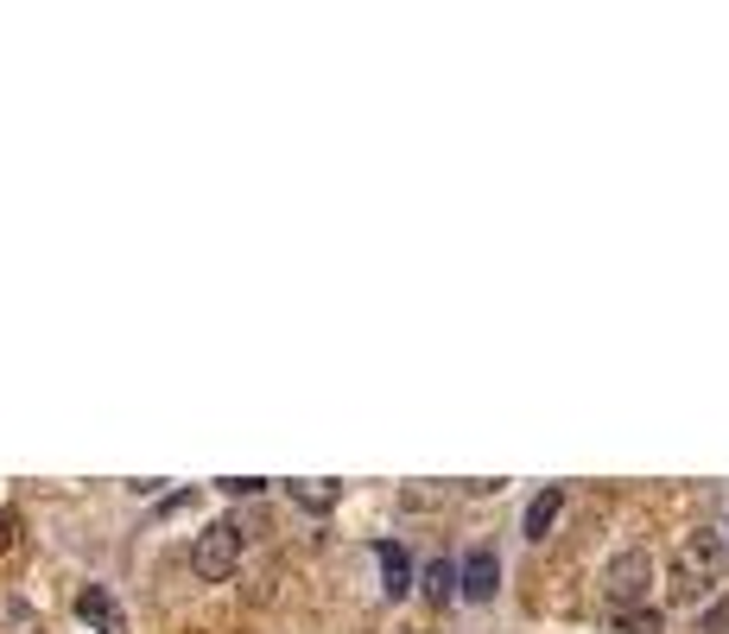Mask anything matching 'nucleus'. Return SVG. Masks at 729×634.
<instances>
[{"instance_id": "1", "label": "nucleus", "mask_w": 729, "mask_h": 634, "mask_svg": "<svg viewBox=\"0 0 729 634\" xmlns=\"http://www.w3.org/2000/svg\"><path fill=\"white\" fill-rule=\"evenodd\" d=\"M723 558H729V546L717 533H692L679 546V558H673V603H698L710 583H717Z\"/></svg>"}, {"instance_id": "2", "label": "nucleus", "mask_w": 729, "mask_h": 634, "mask_svg": "<svg viewBox=\"0 0 729 634\" xmlns=\"http://www.w3.org/2000/svg\"><path fill=\"white\" fill-rule=\"evenodd\" d=\"M647 583H654V558L641 552H615L603 565V597H609V609L615 615H629V609H647Z\"/></svg>"}, {"instance_id": "3", "label": "nucleus", "mask_w": 729, "mask_h": 634, "mask_svg": "<svg viewBox=\"0 0 729 634\" xmlns=\"http://www.w3.org/2000/svg\"><path fill=\"white\" fill-rule=\"evenodd\" d=\"M235 565H242V527H235V520L203 527V539L191 546V571H197L203 583H223V578H235Z\"/></svg>"}, {"instance_id": "4", "label": "nucleus", "mask_w": 729, "mask_h": 634, "mask_svg": "<svg viewBox=\"0 0 729 634\" xmlns=\"http://www.w3.org/2000/svg\"><path fill=\"white\" fill-rule=\"evenodd\" d=\"M495 590H502V558L495 546H476L463 558V603H495Z\"/></svg>"}, {"instance_id": "5", "label": "nucleus", "mask_w": 729, "mask_h": 634, "mask_svg": "<svg viewBox=\"0 0 729 634\" xmlns=\"http://www.w3.org/2000/svg\"><path fill=\"white\" fill-rule=\"evenodd\" d=\"M76 615H83V622H89L96 634H127V615H121V603H115V597H108L101 583H89V590L76 597Z\"/></svg>"}, {"instance_id": "6", "label": "nucleus", "mask_w": 729, "mask_h": 634, "mask_svg": "<svg viewBox=\"0 0 729 634\" xmlns=\"http://www.w3.org/2000/svg\"><path fill=\"white\" fill-rule=\"evenodd\" d=\"M375 558H380V590H387V597H406V590H412V558H406L394 539H380Z\"/></svg>"}, {"instance_id": "7", "label": "nucleus", "mask_w": 729, "mask_h": 634, "mask_svg": "<svg viewBox=\"0 0 729 634\" xmlns=\"http://www.w3.org/2000/svg\"><path fill=\"white\" fill-rule=\"evenodd\" d=\"M426 597H431V603H451V597H463V565H451V558H431V565H426Z\"/></svg>"}, {"instance_id": "8", "label": "nucleus", "mask_w": 729, "mask_h": 634, "mask_svg": "<svg viewBox=\"0 0 729 634\" xmlns=\"http://www.w3.org/2000/svg\"><path fill=\"white\" fill-rule=\"evenodd\" d=\"M558 507H565V488H539V495H533L527 502V539H546V533H553Z\"/></svg>"}, {"instance_id": "9", "label": "nucleus", "mask_w": 729, "mask_h": 634, "mask_svg": "<svg viewBox=\"0 0 729 634\" xmlns=\"http://www.w3.org/2000/svg\"><path fill=\"white\" fill-rule=\"evenodd\" d=\"M292 502L304 514H330V507L343 502V482H292Z\"/></svg>"}, {"instance_id": "10", "label": "nucleus", "mask_w": 729, "mask_h": 634, "mask_svg": "<svg viewBox=\"0 0 729 634\" xmlns=\"http://www.w3.org/2000/svg\"><path fill=\"white\" fill-rule=\"evenodd\" d=\"M20 552H25V520L13 507H0V565H13Z\"/></svg>"}, {"instance_id": "11", "label": "nucleus", "mask_w": 729, "mask_h": 634, "mask_svg": "<svg viewBox=\"0 0 729 634\" xmlns=\"http://www.w3.org/2000/svg\"><path fill=\"white\" fill-rule=\"evenodd\" d=\"M609 628L615 634H660V609H629V615H615Z\"/></svg>"}, {"instance_id": "12", "label": "nucleus", "mask_w": 729, "mask_h": 634, "mask_svg": "<svg viewBox=\"0 0 729 634\" xmlns=\"http://www.w3.org/2000/svg\"><path fill=\"white\" fill-rule=\"evenodd\" d=\"M216 488H223V495H260L267 482H260V476H223Z\"/></svg>"}, {"instance_id": "13", "label": "nucleus", "mask_w": 729, "mask_h": 634, "mask_svg": "<svg viewBox=\"0 0 729 634\" xmlns=\"http://www.w3.org/2000/svg\"><path fill=\"white\" fill-rule=\"evenodd\" d=\"M723 533H729V527H723Z\"/></svg>"}]
</instances>
